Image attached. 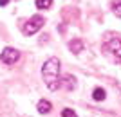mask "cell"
<instances>
[{"mask_svg":"<svg viewBox=\"0 0 121 117\" xmlns=\"http://www.w3.org/2000/svg\"><path fill=\"white\" fill-rule=\"evenodd\" d=\"M60 60L58 58H49L42 67V76L43 83L47 85L51 92H56L60 88Z\"/></svg>","mask_w":121,"mask_h":117,"instance_id":"obj_1","label":"cell"},{"mask_svg":"<svg viewBox=\"0 0 121 117\" xmlns=\"http://www.w3.org/2000/svg\"><path fill=\"white\" fill-rule=\"evenodd\" d=\"M43 24H45V18H43V16H40V15L31 16L29 20L25 22V25H24V34H25V36L36 34V32L43 27Z\"/></svg>","mask_w":121,"mask_h":117,"instance_id":"obj_2","label":"cell"},{"mask_svg":"<svg viewBox=\"0 0 121 117\" xmlns=\"http://www.w3.org/2000/svg\"><path fill=\"white\" fill-rule=\"evenodd\" d=\"M0 60H2L4 65H15L16 61L20 60V52L16 49H13V47H5L2 51V54H0Z\"/></svg>","mask_w":121,"mask_h":117,"instance_id":"obj_3","label":"cell"},{"mask_svg":"<svg viewBox=\"0 0 121 117\" xmlns=\"http://www.w3.org/2000/svg\"><path fill=\"white\" fill-rule=\"evenodd\" d=\"M105 47H107V51L110 52L116 60L121 61V40H119V38H112V40H108L105 43Z\"/></svg>","mask_w":121,"mask_h":117,"instance_id":"obj_4","label":"cell"},{"mask_svg":"<svg viewBox=\"0 0 121 117\" xmlns=\"http://www.w3.org/2000/svg\"><path fill=\"white\" fill-rule=\"evenodd\" d=\"M36 108H38V112H40V113H49L51 110H52V106H51V103L47 101V99H40Z\"/></svg>","mask_w":121,"mask_h":117,"instance_id":"obj_5","label":"cell"},{"mask_svg":"<svg viewBox=\"0 0 121 117\" xmlns=\"http://www.w3.org/2000/svg\"><path fill=\"white\" fill-rule=\"evenodd\" d=\"M69 49H71L72 52H81V49H83V41H81V40L69 41Z\"/></svg>","mask_w":121,"mask_h":117,"instance_id":"obj_6","label":"cell"},{"mask_svg":"<svg viewBox=\"0 0 121 117\" xmlns=\"http://www.w3.org/2000/svg\"><path fill=\"white\" fill-rule=\"evenodd\" d=\"M36 9H49L52 5V0H35Z\"/></svg>","mask_w":121,"mask_h":117,"instance_id":"obj_7","label":"cell"},{"mask_svg":"<svg viewBox=\"0 0 121 117\" xmlns=\"http://www.w3.org/2000/svg\"><path fill=\"white\" fill-rule=\"evenodd\" d=\"M105 90H103V88H94V92H92V97H94V101H103V99H105Z\"/></svg>","mask_w":121,"mask_h":117,"instance_id":"obj_8","label":"cell"},{"mask_svg":"<svg viewBox=\"0 0 121 117\" xmlns=\"http://www.w3.org/2000/svg\"><path fill=\"white\" fill-rule=\"evenodd\" d=\"M65 85H67V88H69V90H72V88L76 87V79L72 76H67L65 77Z\"/></svg>","mask_w":121,"mask_h":117,"instance_id":"obj_9","label":"cell"},{"mask_svg":"<svg viewBox=\"0 0 121 117\" xmlns=\"http://www.w3.org/2000/svg\"><path fill=\"white\" fill-rule=\"evenodd\" d=\"M112 11L116 13L117 16L121 18V0H114V5H112Z\"/></svg>","mask_w":121,"mask_h":117,"instance_id":"obj_10","label":"cell"},{"mask_svg":"<svg viewBox=\"0 0 121 117\" xmlns=\"http://www.w3.org/2000/svg\"><path fill=\"white\" fill-rule=\"evenodd\" d=\"M61 117H78V115H76L74 110H71V108H65V110L61 112Z\"/></svg>","mask_w":121,"mask_h":117,"instance_id":"obj_11","label":"cell"},{"mask_svg":"<svg viewBox=\"0 0 121 117\" xmlns=\"http://www.w3.org/2000/svg\"><path fill=\"white\" fill-rule=\"evenodd\" d=\"M9 4V0H0V7H4V5Z\"/></svg>","mask_w":121,"mask_h":117,"instance_id":"obj_12","label":"cell"}]
</instances>
